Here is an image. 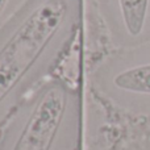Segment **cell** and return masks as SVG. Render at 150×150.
I'll use <instances>...</instances> for the list:
<instances>
[{"label":"cell","instance_id":"obj_1","mask_svg":"<svg viewBox=\"0 0 150 150\" xmlns=\"http://www.w3.org/2000/svg\"><path fill=\"white\" fill-rule=\"evenodd\" d=\"M79 17V0H26L0 25V107L57 66Z\"/></svg>","mask_w":150,"mask_h":150},{"label":"cell","instance_id":"obj_2","mask_svg":"<svg viewBox=\"0 0 150 150\" xmlns=\"http://www.w3.org/2000/svg\"><path fill=\"white\" fill-rule=\"evenodd\" d=\"M73 92L62 80H49L36 93L11 150H53L63 127Z\"/></svg>","mask_w":150,"mask_h":150},{"label":"cell","instance_id":"obj_3","mask_svg":"<svg viewBox=\"0 0 150 150\" xmlns=\"http://www.w3.org/2000/svg\"><path fill=\"white\" fill-rule=\"evenodd\" d=\"M112 83L124 92L150 95V65L125 69L115 75Z\"/></svg>","mask_w":150,"mask_h":150},{"label":"cell","instance_id":"obj_4","mask_svg":"<svg viewBox=\"0 0 150 150\" xmlns=\"http://www.w3.org/2000/svg\"><path fill=\"white\" fill-rule=\"evenodd\" d=\"M121 20L128 34L136 37L144 30L149 0H117Z\"/></svg>","mask_w":150,"mask_h":150},{"label":"cell","instance_id":"obj_5","mask_svg":"<svg viewBox=\"0 0 150 150\" xmlns=\"http://www.w3.org/2000/svg\"><path fill=\"white\" fill-rule=\"evenodd\" d=\"M8 3H9V0H0V20H1L3 15H4L5 8H7Z\"/></svg>","mask_w":150,"mask_h":150}]
</instances>
